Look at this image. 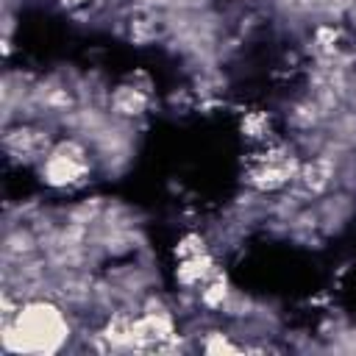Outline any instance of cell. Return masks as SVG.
Here are the masks:
<instances>
[{
    "label": "cell",
    "mask_w": 356,
    "mask_h": 356,
    "mask_svg": "<svg viewBox=\"0 0 356 356\" xmlns=\"http://www.w3.org/2000/svg\"><path fill=\"white\" fill-rule=\"evenodd\" d=\"M70 334L64 314L44 303H28L6 323V350H56Z\"/></svg>",
    "instance_id": "1"
},
{
    "label": "cell",
    "mask_w": 356,
    "mask_h": 356,
    "mask_svg": "<svg viewBox=\"0 0 356 356\" xmlns=\"http://www.w3.org/2000/svg\"><path fill=\"white\" fill-rule=\"evenodd\" d=\"M334 178V161L328 156H317L314 161L300 167V181L306 184L309 192H323Z\"/></svg>",
    "instance_id": "2"
},
{
    "label": "cell",
    "mask_w": 356,
    "mask_h": 356,
    "mask_svg": "<svg viewBox=\"0 0 356 356\" xmlns=\"http://www.w3.org/2000/svg\"><path fill=\"white\" fill-rule=\"evenodd\" d=\"M111 106L117 108V114H139L145 108V95L139 89L131 86H120L111 97Z\"/></svg>",
    "instance_id": "3"
},
{
    "label": "cell",
    "mask_w": 356,
    "mask_h": 356,
    "mask_svg": "<svg viewBox=\"0 0 356 356\" xmlns=\"http://www.w3.org/2000/svg\"><path fill=\"white\" fill-rule=\"evenodd\" d=\"M33 250V239L28 236V231H14L6 236V256H17L22 259L25 253Z\"/></svg>",
    "instance_id": "4"
}]
</instances>
